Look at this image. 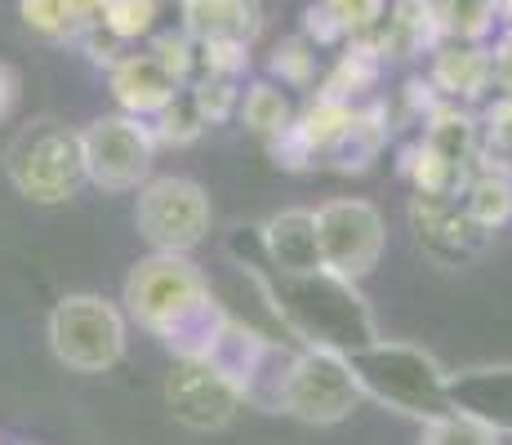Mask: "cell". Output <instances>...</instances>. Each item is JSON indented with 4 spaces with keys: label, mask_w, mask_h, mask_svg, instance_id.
Segmentation results:
<instances>
[{
    "label": "cell",
    "mask_w": 512,
    "mask_h": 445,
    "mask_svg": "<svg viewBox=\"0 0 512 445\" xmlns=\"http://www.w3.org/2000/svg\"><path fill=\"white\" fill-rule=\"evenodd\" d=\"M317 219V245L321 267L343 281H361L383 259V241H388V223H383L379 205L361 201V196H339L312 210Z\"/></svg>",
    "instance_id": "9c48e42d"
},
{
    "label": "cell",
    "mask_w": 512,
    "mask_h": 445,
    "mask_svg": "<svg viewBox=\"0 0 512 445\" xmlns=\"http://www.w3.org/2000/svg\"><path fill=\"white\" fill-rule=\"evenodd\" d=\"M81 152H85V178L103 192H139L152 178L156 161V134L139 116H98L81 130Z\"/></svg>",
    "instance_id": "52a82bcc"
},
{
    "label": "cell",
    "mask_w": 512,
    "mask_h": 445,
    "mask_svg": "<svg viewBox=\"0 0 512 445\" xmlns=\"http://www.w3.org/2000/svg\"><path fill=\"white\" fill-rule=\"evenodd\" d=\"M0 445H5V441H0Z\"/></svg>",
    "instance_id": "7bdbcfd3"
},
{
    "label": "cell",
    "mask_w": 512,
    "mask_h": 445,
    "mask_svg": "<svg viewBox=\"0 0 512 445\" xmlns=\"http://www.w3.org/2000/svg\"><path fill=\"white\" fill-rule=\"evenodd\" d=\"M477 165H481V170H495V174H508L512 178V134L508 138H495V143H481Z\"/></svg>",
    "instance_id": "f35d334b"
},
{
    "label": "cell",
    "mask_w": 512,
    "mask_h": 445,
    "mask_svg": "<svg viewBox=\"0 0 512 445\" xmlns=\"http://www.w3.org/2000/svg\"><path fill=\"white\" fill-rule=\"evenodd\" d=\"M423 143L432 152H441L450 165L459 170H477V156H481V121L459 103H446L441 98L428 116H423Z\"/></svg>",
    "instance_id": "e0dca14e"
},
{
    "label": "cell",
    "mask_w": 512,
    "mask_h": 445,
    "mask_svg": "<svg viewBox=\"0 0 512 445\" xmlns=\"http://www.w3.org/2000/svg\"><path fill=\"white\" fill-rule=\"evenodd\" d=\"M165 405L170 414L192 432H219L228 428L241 410V392L223 379L214 365L205 361H174L170 379H165Z\"/></svg>",
    "instance_id": "8fae6325"
},
{
    "label": "cell",
    "mask_w": 512,
    "mask_h": 445,
    "mask_svg": "<svg viewBox=\"0 0 512 445\" xmlns=\"http://www.w3.org/2000/svg\"><path fill=\"white\" fill-rule=\"evenodd\" d=\"M428 81L446 103H481L490 94V49L481 41H455V36H441L437 45L428 49Z\"/></svg>",
    "instance_id": "4fadbf2b"
},
{
    "label": "cell",
    "mask_w": 512,
    "mask_h": 445,
    "mask_svg": "<svg viewBox=\"0 0 512 445\" xmlns=\"http://www.w3.org/2000/svg\"><path fill=\"white\" fill-rule=\"evenodd\" d=\"M156 18H161V0H107L98 23H103L116 41L134 45L156 32Z\"/></svg>",
    "instance_id": "83f0119b"
},
{
    "label": "cell",
    "mask_w": 512,
    "mask_h": 445,
    "mask_svg": "<svg viewBox=\"0 0 512 445\" xmlns=\"http://www.w3.org/2000/svg\"><path fill=\"white\" fill-rule=\"evenodd\" d=\"M321 5L334 14L348 41H370L388 18V0H321Z\"/></svg>",
    "instance_id": "f546056e"
},
{
    "label": "cell",
    "mask_w": 512,
    "mask_h": 445,
    "mask_svg": "<svg viewBox=\"0 0 512 445\" xmlns=\"http://www.w3.org/2000/svg\"><path fill=\"white\" fill-rule=\"evenodd\" d=\"M357 401L361 388L348 370V356L321 348H303L290 356V370H285L281 383V414L326 428V423L352 419Z\"/></svg>",
    "instance_id": "ba28073f"
},
{
    "label": "cell",
    "mask_w": 512,
    "mask_h": 445,
    "mask_svg": "<svg viewBox=\"0 0 512 445\" xmlns=\"http://www.w3.org/2000/svg\"><path fill=\"white\" fill-rule=\"evenodd\" d=\"M437 18H441V36L486 45L490 27L499 23V0H437Z\"/></svg>",
    "instance_id": "d4e9b609"
},
{
    "label": "cell",
    "mask_w": 512,
    "mask_h": 445,
    "mask_svg": "<svg viewBox=\"0 0 512 445\" xmlns=\"http://www.w3.org/2000/svg\"><path fill=\"white\" fill-rule=\"evenodd\" d=\"M76 45L85 49V58H90L94 67H107V72H112V67L121 63L125 54H130V45H125V41H116V36L107 32L103 23H90V27H81V32H76Z\"/></svg>",
    "instance_id": "836d02e7"
},
{
    "label": "cell",
    "mask_w": 512,
    "mask_h": 445,
    "mask_svg": "<svg viewBox=\"0 0 512 445\" xmlns=\"http://www.w3.org/2000/svg\"><path fill=\"white\" fill-rule=\"evenodd\" d=\"M299 36H303V41H308L312 49H317V54H321V49H330V45H348L343 27L334 23V14H330L326 5H321V0L303 9V32H299Z\"/></svg>",
    "instance_id": "e575fe53"
},
{
    "label": "cell",
    "mask_w": 512,
    "mask_h": 445,
    "mask_svg": "<svg viewBox=\"0 0 512 445\" xmlns=\"http://www.w3.org/2000/svg\"><path fill=\"white\" fill-rule=\"evenodd\" d=\"M419 445H499V432L481 428L477 419H468V414H441V419L423 423V437Z\"/></svg>",
    "instance_id": "4dcf8cb0"
},
{
    "label": "cell",
    "mask_w": 512,
    "mask_h": 445,
    "mask_svg": "<svg viewBox=\"0 0 512 445\" xmlns=\"http://www.w3.org/2000/svg\"><path fill=\"white\" fill-rule=\"evenodd\" d=\"M250 245H254L250 254L232 250V259L263 290L272 316L294 339H303V348L352 356L379 339L374 312H370L366 294L357 290V281H343V276L326 272V267H317V272H277V267H268V259H263L259 227H254Z\"/></svg>",
    "instance_id": "6da1fadb"
},
{
    "label": "cell",
    "mask_w": 512,
    "mask_h": 445,
    "mask_svg": "<svg viewBox=\"0 0 512 445\" xmlns=\"http://www.w3.org/2000/svg\"><path fill=\"white\" fill-rule=\"evenodd\" d=\"M236 112H241L245 130L259 134L263 143H272V138L294 125V103L277 81H250L241 89V107Z\"/></svg>",
    "instance_id": "44dd1931"
},
{
    "label": "cell",
    "mask_w": 512,
    "mask_h": 445,
    "mask_svg": "<svg viewBox=\"0 0 512 445\" xmlns=\"http://www.w3.org/2000/svg\"><path fill=\"white\" fill-rule=\"evenodd\" d=\"M459 201H464V210L472 214V219L495 236L504 223H512V178L495 174V170H481V165H477V170L468 174Z\"/></svg>",
    "instance_id": "603a6c76"
},
{
    "label": "cell",
    "mask_w": 512,
    "mask_h": 445,
    "mask_svg": "<svg viewBox=\"0 0 512 445\" xmlns=\"http://www.w3.org/2000/svg\"><path fill=\"white\" fill-rule=\"evenodd\" d=\"M103 5H107V0H67V14H72L76 32H81V27H90V23H98V18H103Z\"/></svg>",
    "instance_id": "60d3db41"
},
{
    "label": "cell",
    "mask_w": 512,
    "mask_h": 445,
    "mask_svg": "<svg viewBox=\"0 0 512 445\" xmlns=\"http://www.w3.org/2000/svg\"><path fill=\"white\" fill-rule=\"evenodd\" d=\"M107 89H112L116 107H121L125 116H139V121H152L156 112H165V103H170L174 94H179V81H174L170 72H165L161 63H156L152 54H125L121 63L107 72Z\"/></svg>",
    "instance_id": "5bb4252c"
},
{
    "label": "cell",
    "mask_w": 512,
    "mask_h": 445,
    "mask_svg": "<svg viewBox=\"0 0 512 445\" xmlns=\"http://www.w3.org/2000/svg\"><path fill=\"white\" fill-rule=\"evenodd\" d=\"M499 23L512 27V0H499Z\"/></svg>",
    "instance_id": "b9f144b4"
},
{
    "label": "cell",
    "mask_w": 512,
    "mask_h": 445,
    "mask_svg": "<svg viewBox=\"0 0 512 445\" xmlns=\"http://www.w3.org/2000/svg\"><path fill=\"white\" fill-rule=\"evenodd\" d=\"M49 348L76 374H103L125 356V312L103 294H67L49 312Z\"/></svg>",
    "instance_id": "5b68a950"
},
{
    "label": "cell",
    "mask_w": 512,
    "mask_h": 445,
    "mask_svg": "<svg viewBox=\"0 0 512 445\" xmlns=\"http://www.w3.org/2000/svg\"><path fill=\"white\" fill-rule=\"evenodd\" d=\"M348 370L357 379L361 397L388 405V410L406 414V419L432 423L441 414H450V401H446L450 370L432 352L415 348V343L374 339L370 348L348 356Z\"/></svg>",
    "instance_id": "7a4b0ae2"
},
{
    "label": "cell",
    "mask_w": 512,
    "mask_h": 445,
    "mask_svg": "<svg viewBox=\"0 0 512 445\" xmlns=\"http://www.w3.org/2000/svg\"><path fill=\"white\" fill-rule=\"evenodd\" d=\"M147 125H152V134H156V147H187V143H196V138L210 130L187 85L170 98V103H165V112H156Z\"/></svg>",
    "instance_id": "cb8c5ba5"
},
{
    "label": "cell",
    "mask_w": 512,
    "mask_h": 445,
    "mask_svg": "<svg viewBox=\"0 0 512 445\" xmlns=\"http://www.w3.org/2000/svg\"><path fill=\"white\" fill-rule=\"evenodd\" d=\"M268 152H272V161L281 165V170H312V165H317V152H312L308 143H303V134L294 130H285V134H277L268 143Z\"/></svg>",
    "instance_id": "d590c367"
},
{
    "label": "cell",
    "mask_w": 512,
    "mask_h": 445,
    "mask_svg": "<svg viewBox=\"0 0 512 445\" xmlns=\"http://www.w3.org/2000/svg\"><path fill=\"white\" fill-rule=\"evenodd\" d=\"M268 81H281V89H312L317 85V49L303 36H285L268 58Z\"/></svg>",
    "instance_id": "484cf974"
},
{
    "label": "cell",
    "mask_w": 512,
    "mask_h": 445,
    "mask_svg": "<svg viewBox=\"0 0 512 445\" xmlns=\"http://www.w3.org/2000/svg\"><path fill=\"white\" fill-rule=\"evenodd\" d=\"M18 18L32 36L45 41H76V23L67 14V0H18Z\"/></svg>",
    "instance_id": "f1b7e54d"
},
{
    "label": "cell",
    "mask_w": 512,
    "mask_h": 445,
    "mask_svg": "<svg viewBox=\"0 0 512 445\" xmlns=\"http://www.w3.org/2000/svg\"><path fill=\"white\" fill-rule=\"evenodd\" d=\"M410 227L428 259L459 267L490 245V232L464 210L459 196H410Z\"/></svg>",
    "instance_id": "30bf717a"
},
{
    "label": "cell",
    "mask_w": 512,
    "mask_h": 445,
    "mask_svg": "<svg viewBox=\"0 0 512 445\" xmlns=\"http://www.w3.org/2000/svg\"><path fill=\"white\" fill-rule=\"evenodd\" d=\"M490 85L499 94H512V27H504L499 41L490 45Z\"/></svg>",
    "instance_id": "74e56055"
},
{
    "label": "cell",
    "mask_w": 512,
    "mask_h": 445,
    "mask_svg": "<svg viewBox=\"0 0 512 445\" xmlns=\"http://www.w3.org/2000/svg\"><path fill=\"white\" fill-rule=\"evenodd\" d=\"M263 259L277 272H317L321 245H317V219L312 210H281L268 223H259Z\"/></svg>",
    "instance_id": "2e32d148"
},
{
    "label": "cell",
    "mask_w": 512,
    "mask_h": 445,
    "mask_svg": "<svg viewBox=\"0 0 512 445\" xmlns=\"http://www.w3.org/2000/svg\"><path fill=\"white\" fill-rule=\"evenodd\" d=\"M352 121H357V103H343V98H330V94H312V103L303 107V112H294V130L317 152V165H321V156L348 134Z\"/></svg>",
    "instance_id": "7402d4cb"
},
{
    "label": "cell",
    "mask_w": 512,
    "mask_h": 445,
    "mask_svg": "<svg viewBox=\"0 0 512 445\" xmlns=\"http://www.w3.org/2000/svg\"><path fill=\"white\" fill-rule=\"evenodd\" d=\"M401 174L410 178V187H415L419 196H459L468 183V170H459V165H450L441 152H432L423 138H415L410 147H401Z\"/></svg>",
    "instance_id": "ffe728a7"
},
{
    "label": "cell",
    "mask_w": 512,
    "mask_h": 445,
    "mask_svg": "<svg viewBox=\"0 0 512 445\" xmlns=\"http://www.w3.org/2000/svg\"><path fill=\"white\" fill-rule=\"evenodd\" d=\"M134 223H139L143 241L165 254H192L196 245L210 236L214 205L196 178L165 174L147 178L134 201Z\"/></svg>",
    "instance_id": "8992f818"
},
{
    "label": "cell",
    "mask_w": 512,
    "mask_h": 445,
    "mask_svg": "<svg viewBox=\"0 0 512 445\" xmlns=\"http://www.w3.org/2000/svg\"><path fill=\"white\" fill-rule=\"evenodd\" d=\"M147 54L156 58V63L165 67V72L174 76L179 85L192 81V63H196V41L183 32V27H174V32H152V45H147Z\"/></svg>",
    "instance_id": "1f68e13d"
},
{
    "label": "cell",
    "mask_w": 512,
    "mask_h": 445,
    "mask_svg": "<svg viewBox=\"0 0 512 445\" xmlns=\"http://www.w3.org/2000/svg\"><path fill=\"white\" fill-rule=\"evenodd\" d=\"M446 401L455 414H468L481 428L512 437V365H472L446 374Z\"/></svg>",
    "instance_id": "7c38bea8"
},
{
    "label": "cell",
    "mask_w": 512,
    "mask_h": 445,
    "mask_svg": "<svg viewBox=\"0 0 512 445\" xmlns=\"http://www.w3.org/2000/svg\"><path fill=\"white\" fill-rule=\"evenodd\" d=\"M250 72V45H232V41H196V63H192V81H241Z\"/></svg>",
    "instance_id": "4316f807"
},
{
    "label": "cell",
    "mask_w": 512,
    "mask_h": 445,
    "mask_svg": "<svg viewBox=\"0 0 512 445\" xmlns=\"http://www.w3.org/2000/svg\"><path fill=\"white\" fill-rule=\"evenodd\" d=\"M5 174L14 192L32 205H63L81 192L85 178V152L81 130L54 121V116H36L23 125L5 147Z\"/></svg>",
    "instance_id": "3957f363"
},
{
    "label": "cell",
    "mask_w": 512,
    "mask_h": 445,
    "mask_svg": "<svg viewBox=\"0 0 512 445\" xmlns=\"http://www.w3.org/2000/svg\"><path fill=\"white\" fill-rule=\"evenodd\" d=\"M388 130H392V116L383 103L357 107V121L321 156V165H330V170H339V174H366L374 165V156L383 152V143H388Z\"/></svg>",
    "instance_id": "ac0fdd59"
},
{
    "label": "cell",
    "mask_w": 512,
    "mask_h": 445,
    "mask_svg": "<svg viewBox=\"0 0 512 445\" xmlns=\"http://www.w3.org/2000/svg\"><path fill=\"white\" fill-rule=\"evenodd\" d=\"M18 89H23L18 72H14L9 63H0V121H5V116L18 107Z\"/></svg>",
    "instance_id": "ab89813d"
},
{
    "label": "cell",
    "mask_w": 512,
    "mask_h": 445,
    "mask_svg": "<svg viewBox=\"0 0 512 445\" xmlns=\"http://www.w3.org/2000/svg\"><path fill=\"white\" fill-rule=\"evenodd\" d=\"M214 294H210V281L205 272L196 267L187 254H165V250H152L147 259H139L125 276V316L139 321L147 334L165 339L174 325H183L196 308H205Z\"/></svg>",
    "instance_id": "277c9868"
},
{
    "label": "cell",
    "mask_w": 512,
    "mask_h": 445,
    "mask_svg": "<svg viewBox=\"0 0 512 445\" xmlns=\"http://www.w3.org/2000/svg\"><path fill=\"white\" fill-rule=\"evenodd\" d=\"M401 103H406V116H410V121H419V125H423V116H428L432 107L441 103V94L432 89L428 76H410V81L401 85Z\"/></svg>",
    "instance_id": "8d00e7d4"
},
{
    "label": "cell",
    "mask_w": 512,
    "mask_h": 445,
    "mask_svg": "<svg viewBox=\"0 0 512 445\" xmlns=\"http://www.w3.org/2000/svg\"><path fill=\"white\" fill-rule=\"evenodd\" d=\"M383 76V54L366 41H348L343 54L334 58V67L321 76L317 94H330V98H343V103H357L361 94H370Z\"/></svg>",
    "instance_id": "d6986e66"
},
{
    "label": "cell",
    "mask_w": 512,
    "mask_h": 445,
    "mask_svg": "<svg viewBox=\"0 0 512 445\" xmlns=\"http://www.w3.org/2000/svg\"><path fill=\"white\" fill-rule=\"evenodd\" d=\"M183 32L192 41H232L254 45L263 32V5L259 0H183L179 9Z\"/></svg>",
    "instance_id": "9a60e30c"
},
{
    "label": "cell",
    "mask_w": 512,
    "mask_h": 445,
    "mask_svg": "<svg viewBox=\"0 0 512 445\" xmlns=\"http://www.w3.org/2000/svg\"><path fill=\"white\" fill-rule=\"evenodd\" d=\"M196 98V107H201L205 125H223L236 116V107H241V81H196L187 85Z\"/></svg>",
    "instance_id": "d6a6232c"
}]
</instances>
